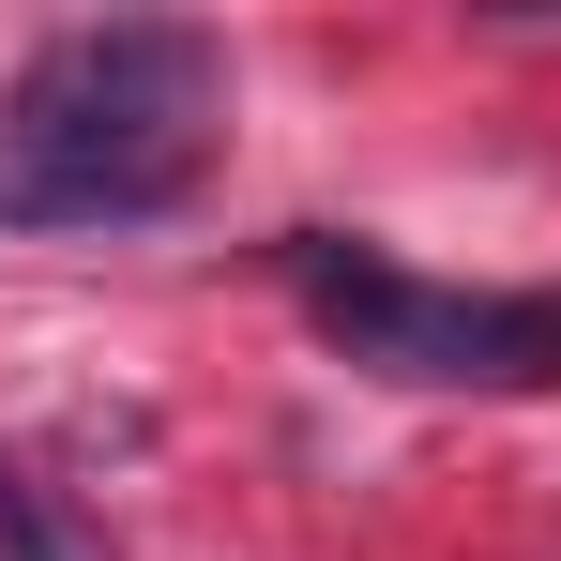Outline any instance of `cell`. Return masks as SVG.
Masks as SVG:
<instances>
[{"mask_svg":"<svg viewBox=\"0 0 561 561\" xmlns=\"http://www.w3.org/2000/svg\"><path fill=\"white\" fill-rule=\"evenodd\" d=\"M0 561H106V531L61 501V485H31V470L0 456Z\"/></svg>","mask_w":561,"mask_h":561,"instance_id":"obj_3","label":"cell"},{"mask_svg":"<svg viewBox=\"0 0 561 561\" xmlns=\"http://www.w3.org/2000/svg\"><path fill=\"white\" fill-rule=\"evenodd\" d=\"M288 288L379 379H425V394H547L561 379V288H425L379 243H334V228L288 243Z\"/></svg>","mask_w":561,"mask_h":561,"instance_id":"obj_2","label":"cell"},{"mask_svg":"<svg viewBox=\"0 0 561 561\" xmlns=\"http://www.w3.org/2000/svg\"><path fill=\"white\" fill-rule=\"evenodd\" d=\"M228 152V46L197 15L46 31L0 92V228H137L183 213Z\"/></svg>","mask_w":561,"mask_h":561,"instance_id":"obj_1","label":"cell"}]
</instances>
